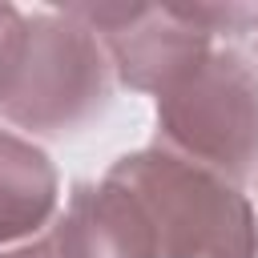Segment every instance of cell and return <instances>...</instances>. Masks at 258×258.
Returning <instances> with one entry per match:
<instances>
[{"label":"cell","mask_w":258,"mask_h":258,"mask_svg":"<svg viewBox=\"0 0 258 258\" xmlns=\"http://www.w3.org/2000/svg\"><path fill=\"white\" fill-rule=\"evenodd\" d=\"M20 24H24V12L12 8V4H0V69H4V56H8L12 36L20 32Z\"/></svg>","instance_id":"6"},{"label":"cell","mask_w":258,"mask_h":258,"mask_svg":"<svg viewBox=\"0 0 258 258\" xmlns=\"http://www.w3.org/2000/svg\"><path fill=\"white\" fill-rule=\"evenodd\" d=\"M69 12L97 32L113 77L153 97L173 89L218 48L189 4H69Z\"/></svg>","instance_id":"4"},{"label":"cell","mask_w":258,"mask_h":258,"mask_svg":"<svg viewBox=\"0 0 258 258\" xmlns=\"http://www.w3.org/2000/svg\"><path fill=\"white\" fill-rule=\"evenodd\" d=\"M105 181L121 194L145 258H258V214L214 169L145 145L117 157Z\"/></svg>","instance_id":"1"},{"label":"cell","mask_w":258,"mask_h":258,"mask_svg":"<svg viewBox=\"0 0 258 258\" xmlns=\"http://www.w3.org/2000/svg\"><path fill=\"white\" fill-rule=\"evenodd\" d=\"M0 258H56V250H52V238H48V230H44L40 238H32V242H24V246L0 250Z\"/></svg>","instance_id":"7"},{"label":"cell","mask_w":258,"mask_h":258,"mask_svg":"<svg viewBox=\"0 0 258 258\" xmlns=\"http://www.w3.org/2000/svg\"><path fill=\"white\" fill-rule=\"evenodd\" d=\"M157 145L242 185L258 173V64L218 44L157 97Z\"/></svg>","instance_id":"3"},{"label":"cell","mask_w":258,"mask_h":258,"mask_svg":"<svg viewBox=\"0 0 258 258\" xmlns=\"http://www.w3.org/2000/svg\"><path fill=\"white\" fill-rule=\"evenodd\" d=\"M60 210V177L40 145L0 129V250L40 238Z\"/></svg>","instance_id":"5"},{"label":"cell","mask_w":258,"mask_h":258,"mask_svg":"<svg viewBox=\"0 0 258 258\" xmlns=\"http://www.w3.org/2000/svg\"><path fill=\"white\" fill-rule=\"evenodd\" d=\"M113 97V64L97 32L69 8L24 16L0 69V117L40 137L93 125Z\"/></svg>","instance_id":"2"}]
</instances>
